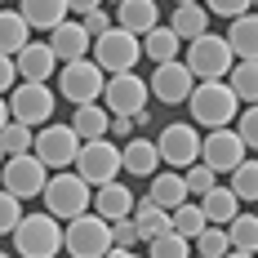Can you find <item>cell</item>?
I'll return each mask as SVG.
<instances>
[{
  "mask_svg": "<svg viewBox=\"0 0 258 258\" xmlns=\"http://www.w3.org/2000/svg\"><path fill=\"white\" fill-rule=\"evenodd\" d=\"M18 14L27 18L31 31H53L58 23H67V18H72L67 0H23V5H18Z\"/></svg>",
  "mask_w": 258,
  "mask_h": 258,
  "instance_id": "21",
  "label": "cell"
},
{
  "mask_svg": "<svg viewBox=\"0 0 258 258\" xmlns=\"http://www.w3.org/2000/svg\"><path fill=\"white\" fill-rule=\"evenodd\" d=\"M254 214H258V205H254Z\"/></svg>",
  "mask_w": 258,
  "mask_h": 258,
  "instance_id": "55",
  "label": "cell"
},
{
  "mask_svg": "<svg viewBox=\"0 0 258 258\" xmlns=\"http://www.w3.org/2000/svg\"><path fill=\"white\" fill-rule=\"evenodd\" d=\"M227 258H254V254H240V249H232V254H227Z\"/></svg>",
  "mask_w": 258,
  "mask_h": 258,
  "instance_id": "48",
  "label": "cell"
},
{
  "mask_svg": "<svg viewBox=\"0 0 258 258\" xmlns=\"http://www.w3.org/2000/svg\"><path fill=\"white\" fill-rule=\"evenodd\" d=\"M169 27H174L178 40H196V36H205V31H209V9H205V5H174Z\"/></svg>",
  "mask_w": 258,
  "mask_h": 258,
  "instance_id": "26",
  "label": "cell"
},
{
  "mask_svg": "<svg viewBox=\"0 0 258 258\" xmlns=\"http://www.w3.org/2000/svg\"><path fill=\"white\" fill-rule=\"evenodd\" d=\"M223 232H227V240H232V249H240V254H258V214H236Z\"/></svg>",
  "mask_w": 258,
  "mask_h": 258,
  "instance_id": "31",
  "label": "cell"
},
{
  "mask_svg": "<svg viewBox=\"0 0 258 258\" xmlns=\"http://www.w3.org/2000/svg\"><path fill=\"white\" fill-rule=\"evenodd\" d=\"M49 116H53V89L45 80H18L9 89V120L40 129V125H49Z\"/></svg>",
  "mask_w": 258,
  "mask_h": 258,
  "instance_id": "8",
  "label": "cell"
},
{
  "mask_svg": "<svg viewBox=\"0 0 258 258\" xmlns=\"http://www.w3.org/2000/svg\"><path fill=\"white\" fill-rule=\"evenodd\" d=\"M196 205H201V214H205L209 227H227L236 214H240V201H236L232 187H214V191H205Z\"/></svg>",
  "mask_w": 258,
  "mask_h": 258,
  "instance_id": "24",
  "label": "cell"
},
{
  "mask_svg": "<svg viewBox=\"0 0 258 258\" xmlns=\"http://www.w3.org/2000/svg\"><path fill=\"white\" fill-rule=\"evenodd\" d=\"M134 191L129 187H120V182H107V187H94V214L98 218H107V223H120V218H129L134 214Z\"/></svg>",
  "mask_w": 258,
  "mask_h": 258,
  "instance_id": "20",
  "label": "cell"
},
{
  "mask_svg": "<svg viewBox=\"0 0 258 258\" xmlns=\"http://www.w3.org/2000/svg\"><path fill=\"white\" fill-rule=\"evenodd\" d=\"M147 89H152V98H160V103H169V107H178L191 98V89H196V76L187 72V62H156V72L152 80H147Z\"/></svg>",
  "mask_w": 258,
  "mask_h": 258,
  "instance_id": "15",
  "label": "cell"
},
{
  "mask_svg": "<svg viewBox=\"0 0 258 258\" xmlns=\"http://www.w3.org/2000/svg\"><path fill=\"white\" fill-rule=\"evenodd\" d=\"M120 169L134 174V178H152L156 169H160V152H156L152 138H143V134H134L125 147H120Z\"/></svg>",
  "mask_w": 258,
  "mask_h": 258,
  "instance_id": "18",
  "label": "cell"
},
{
  "mask_svg": "<svg viewBox=\"0 0 258 258\" xmlns=\"http://www.w3.org/2000/svg\"><path fill=\"white\" fill-rule=\"evenodd\" d=\"M236 134H240V143H245L249 152H258V103L245 107V111L236 116Z\"/></svg>",
  "mask_w": 258,
  "mask_h": 258,
  "instance_id": "39",
  "label": "cell"
},
{
  "mask_svg": "<svg viewBox=\"0 0 258 258\" xmlns=\"http://www.w3.org/2000/svg\"><path fill=\"white\" fill-rule=\"evenodd\" d=\"M187 107H191V120L205 129H232V120L240 116V103L227 89V80H196Z\"/></svg>",
  "mask_w": 258,
  "mask_h": 258,
  "instance_id": "1",
  "label": "cell"
},
{
  "mask_svg": "<svg viewBox=\"0 0 258 258\" xmlns=\"http://www.w3.org/2000/svg\"><path fill=\"white\" fill-rule=\"evenodd\" d=\"M31 156L45 165V169H72L80 156V138L72 125H58V120H49V125L36 129V143H31Z\"/></svg>",
  "mask_w": 258,
  "mask_h": 258,
  "instance_id": "9",
  "label": "cell"
},
{
  "mask_svg": "<svg viewBox=\"0 0 258 258\" xmlns=\"http://www.w3.org/2000/svg\"><path fill=\"white\" fill-rule=\"evenodd\" d=\"M67 125L76 129V138L80 143H94V138H107V129H111V116H107V107L103 103H85L72 111V120Z\"/></svg>",
  "mask_w": 258,
  "mask_h": 258,
  "instance_id": "25",
  "label": "cell"
},
{
  "mask_svg": "<svg viewBox=\"0 0 258 258\" xmlns=\"http://www.w3.org/2000/svg\"><path fill=\"white\" fill-rule=\"evenodd\" d=\"M227 187L236 191V201H254L258 205V160L245 156V160L232 169V182H227Z\"/></svg>",
  "mask_w": 258,
  "mask_h": 258,
  "instance_id": "33",
  "label": "cell"
},
{
  "mask_svg": "<svg viewBox=\"0 0 258 258\" xmlns=\"http://www.w3.org/2000/svg\"><path fill=\"white\" fill-rule=\"evenodd\" d=\"M40 201H45V214H53L58 223H72V218H80V214H89L94 187L80 178V174H72V169H58V174L45 182Z\"/></svg>",
  "mask_w": 258,
  "mask_h": 258,
  "instance_id": "2",
  "label": "cell"
},
{
  "mask_svg": "<svg viewBox=\"0 0 258 258\" xmlns=\"http://www.w3.org/2000/svg\"><path fill=\"white\" fill-rule=\"evenodd\" d=\"M0 258H14V254H5V249H0Z\"/></svg>",
  "mask_w": 258,
  "mask_h": 258,
  "instance_id": "51",
  "label": "cell"
},
{
  "mask_svg": "<svg viewBox=\"0 0 258 258\" xmlns=\"http://www.w3.org/2000/svg\"><path fill=\"white\" fill-rule=\"evenodd\" d=\"M191 258H201V254H191Z\"/></svg>",
  "mask_w": 258,
  "mask_h": 258,
  "instance_id": "54",
  "label": "cell"
},
{
  "mask_svg": "<svg viewBox=\"0 0 258 258\" xmlns=\"http://www.w3.org/2000/svg\"><path fill=\"white\" fill-rule=\"evenodd\" d=\"M0 165H5V152H0Z\"/></svg>",
  "mask_w": 258,
  "mask_h": 258,
  "instance_id": "52",
  "label": "cell"
},
{
  "mask_svg": "<svg viewBox=\"0 0 258 258\" xmlns=\"http://www.w3.org/2000/svg\"><path fill=\"white\" fill-rule=\"evenodd\" d=\"M76 174L89 182V187H107V182H116V174H120V147H116L111 138H94V143H80Z\"/></svg>",
  "mask_w": 258,
  "mask_h": 258,
  "instance_id": "11",
  "label": "cell"
},
{
  "mask_svg": "<svg viewBox=\"0 0 258 258\" xmlns=\"http://www.w3.org/2000/svg\"><path fill=\"white\" fill-rule=\"evenodd\" d=\"M0 182H5L9 196H18V201H36V196L45 191V182H49V169H45L31 152H23V156H9V160L0 165Z\"/></svg>",
  "mask_w": 258,
  "mask_h": 258,
  "instance_id": "12",
  "label": "cell"
},
{
  "mask_svg": "<svg viewBox=\"0 0 258 258\" xmlns=\"http://www.w3.org/2000/svg\"><path fill=\"white\" fill-rule=\"evenodd\" d=\"M138 227H134V218H120V223H111V249H138Z\"/></svg>",
  "mask_w": 258,
  "mask_h": 258,
  "instance_id": "41",
  "label": "cell"
},
{
  "mask_svg": "<svg viewBox=\"0 0 258 258\" xmlns=\"http://www.w3.org/2000/svg\"><path fill=\"white\" fill-rule=\"evenodd\" d=\"M201 5L209 9V18H227V23H232V18H240V14H249L254 0H201Z\"/></svg>",
  "mask_w": 258,
  "mask_h": 258,
  "instance_id": "40",
  "label": "cell"
},
{
  "mask_svg": "<svg viewBox=\"0 0 258 258\" xmlns=\"http://www.w3.org/2000/svg\"><path fill=\"white\" fill-rule=\"evenodd\" d=\"M62 249V223L53 214H23V223L14 227V254L18 258H58Z\"/></svg>",
  "mask_w": 258,
  "mask_h": 258,
  "instance_id": "3",
  "label": "cell"
},
{
  "mask_svg": "<svg viewBox=\"0 0 258 258\" xmlns=\"http://www.w3.org/2000/svg\"><path fill=\"white\" fill-rule=\"evenodd\" d=\"M98 5H103V0H67V9H72V14H80V18H85L89 9H98Z\"/></svg>",
  "mask_w": 258,
  "mask_h": 258,
  "instance_id": "45",
  "label": "cell"
},
{
  "mask_svg": "<svg viewBox=\"0 0 258 258\" xmlns=\"http://www.w3.org/2000/svg\"><path fill=\"white\" fill-rule=\"evenodd\" d=\"M191 254H201V258H227V254H232V240H227L223 227H205V232L191 240Z\"/></svg>",
  "mask_w": 258,
  "mask_h": 258,
  "instance_id": "35",
  "label": "cell"
},
{
  "mask_svg": "<svg viewBox=\"0 0 258 258\" xmlns=\"http://www.w3.org/2000/svg\"><path fill=\"white\" fill-rule=\"evenodd\" d=\"M49 49H53V58H58V67H62V62L89 58V49H94V36L85 31V23L67 18V23H58V27L49 31Z\"/></svg>",
  "mask_w": 258,
  "mask_h": 258,
  "instance_id": "16",
  "label": "cell"
},
{
  "mask_svg": "<svg viewBox=\"0 0 258 258\" xmlns=\"http://www.w3.org/2000/svg\"><path fill=\"white\" fill-rule=\"evenodd\" d=\"M245 143H240V134L236 129H209L205 138H201V165H209L214 174H232L236 165L245 160Z\"/></svg>",
  "mask_w": 258,
  "mask_h": 258,
  "instance_id": "14",
  "label": "cell"
},
{
  "mask_svg": "<svg viewBox=\"0 0 258 258\" xmlns=\"http://www.w3.org/2000/svg\"><path fill=\"white\" fill-rule=\"evenodd\" d=\"M156 152H160V165H169V169H191L201 160V134H196V125H178L174 120V125L160 129Z\"/></svg>",
  "mask_w": 258,
  "mask_h": 258,
  "instance_id": "13",
  "label": "cell"
},
{
  "mask_svg": "<svg viewBox=\"0 0 258 258\" xmlns=\"http://www.w3.org/2000/svg\"><path fill=\"white\" fill-rule=\"evenodd\" d=\"M14 67H18V80H49L58 72V58H53L49 40H27L14 53Z\"/></svg>",
  "mask_w": 258,
  "mask_h": 258,
  "instance_id": "17",
  "label": "cell"
},
{
  "mask_svg": "<svg viewBox=\"0 0 258 258\" xmlns=\"http://www.w3.org/2000/svg\"><path fill=\"white\" fill-rule=\"evenodd\" d=\"M103 5H120V0H103Z\"/></svg>",
  "mask_w": 258,
  "mask_h": 258,
  "instance_id": "50",
  "label": "cell"
},
{
  "mask_svg": "<svg viewBox=\"0 0 258 258\" xmlns=\"http://www.w3.org/2000/svg\"><path fill=\"white\" fill-rule=\"evenodd\" d=\"M227 89L236 94V103L254 107L258 103V62H232V72H227Z\"/></svg>",
  "mask_w": 258,
  "mask_h": 258,
  "instance_id": "29",
  "label": "cell"
},
{
  "mask_svg": "<svg viewBox=\"0 0 258 258\" xmlns=\"http://www.w3.org/2000/svg\"><path fill=\"white\" fill-rule=\"evenodd\" d=\"M147 201L152 205H160V209H174L178 205H187V182H182V174L178 169H165V174H152V187H147Z\"/></svg>",
  "mask_w": 258,
  "mask_h": 258,
  "instance_id": "23",
  "label": "cell"
},
{
  "mask_svg": "<svg viewBox=\"0 0 258 258\" xmlns=\"http://www.w3.org/2000/svg\"><path fill=\"white\" fill-rule=\"evenodd\" d=\"M80 23H85V31H89V36H94V40H98V36H103V31H111V14H107L103 5H98V9H89V14H85V18H80Z\"/></svg>",
  "mask_w": 258,
  "mask_h": 258,
  "instance_id": "42",
  "label": "cell"
},
{
  "mask_svg": "<svg viewBox=\"0 0 258 258\" xmlns=\"http://www.w3.org/2000/svg\"><path fill=\"white\" fill-rule=\"evenodd\" d=\"M31 143H36V129L18 125V120H9V125L0 129V152H5V160H9V156L31 152Z\"/></svg>",
  "mask_w": 258,
  "mask_h": 258,
  "instance_id": "34",
  "label": "cell"
},
{
  "mask_svg": "<svg viewBox=\"0 0 258 258\" xmlns=\"http://www.w3.org/2000/svg\"><path fill=\"white\" fill-rule=\"evenodd\" d=\"M18 223H23V201H18V196H9V191L0 187V236H5V232L14 236Z\"/></svg>",
  "mask_w": 258,
  "mask_h": 258,
  "instance_id": "38",
  "label": "cell"
},
{
  "mask_svg": "<svg viewBox=\"0 0 258 258\" xmlns=\"http://www.w3.org/2000/svg\"><path fill=\"white\" fill-rule=\"evenodd\" d=\"M254 14H258V0H254Z\"/></svg>",
  "mask_w": 258,
  "mask_h": 258,
  "instance_id": "53",
  "label": "cell"
},
{
  "mask_svg": "<svg viewBox=\"0 0 258 258\" xmlns=\"http://www.w3.org/2000/svg\"><path fill=\"white\" fill-rule=\"evenodd\" d=\"M116 27H125L129 36H147L152 27H160V5L156 0H120L116 5Z\"/></svg>",
  "mask_w": 258,
  "mask_h": 258,
  "instance_id": "19",
  "label": "cell"
},
{
  "mask_svg": "<svg viewBox=\"0 0 258 258\" xmlns=\"http://www.w3.org/2000/svg\"><path fill=\"white\" fill-rule=\"evenodd\" d=\"M182 182H187V196H205V191H214L218 187V174L209 169V165H191V169H182Z\"/></svg>",
  "mask_w": 258,
  "mask_h": 258,
  "instance_id": "37",
  "label": "cell"
},
{
  "mask_svg": "<svg viewBox=\"0 0 258 258\" xmlns=\"http://www.w3.org/2000/svg\"><path fill=\"white\" fill-rule=\"evenodd\" d=\"M147 258H191V240H182L178 232H165L147 240Z\"/></svg>",
  "mask_w": 258,
  "mask_h": 258,
  "instance_id": "36",
  "label": "cell"
},
{
  "mask_svg": "<svg viewBox=\"0 0 258 258\" xmlns=\"http://www.w3.org/2000/svg\"><path fill=\"white\" fill-rule=\"evenodd\" d=\"M27 40H31V27H27V18L18 14V9H0V53H9V58H14Z\"/></svg>",
  "mask_w": 258,
  "mask_h": 258,
  "instance_id": "28",
  "label": "cell"
},
{
  "mask_svg": "<svg viewBox=\"0 0 258 258\" xmlns=\"http://www.w3.org/2000/svg\"><path fill=\"white\" fill-rule=\"evenodd\" d=\"M174 5H201V0H174Z\"/></svg>",
  "mask_w": 258,
  "mask_h": 258,
  "instance_id": "49",
  "label": "cell"
},
{
  "mask_svg": "<svg viewBox=\"0 0 258 258\" xmlns=\"http://www.w3.org/2000/svg\"><path fill=\"white\" fill-rule=\"evenodd\" d=\"M147 80L138 72H120V76H107V89H103V107L111 116H134L138 125H147Z\"/></svg>",
  "mask_w": 258,
  "mask_h": 258,
  "instance_id": "6",
  "label": "cell"
},
{
  "mask_svg": "<svg viewBox=\"0 0 258 258\" xmlns=\"http://www.w3.org/2000/svg\"><path fill=\"white\" fill-rule=\"evenodd\" d=\"M169 227H174L182 240H196L209 223H205V214H201V205H196V201H187V205H178L174 214H169Z\"/></svg>",
  "mask_w": 258,
  "mask_h": 258,
  "instance_id": "32",
  "label": "cell"
},
{
  "mask_svg": "<svg viewBox=\"0 0 258 258\" xmlns=\"http://www.w3.org/2000/svg\"><path fill=\"white\" fill-rule=\"evenodd\" d=\"M62 249L72 258H107L111 249V223L98 214H80L62 227Z\"/></svg>",
  "mask_w": 258,
  "mask_h": 258,
  "instance_id": "7",
  "label": "cell"
},
{
  "mask_svg": "<svg viewBox=\"0 0 258 258\" xmlns=\"http://www.w3.org/2000/svg\"><path fill=\"white\" fill-rule=\"evenodd\" d=\"M227 45H232L236 62H258V14H240L227 27Z\"/></svg>",
  "mask_w": 258,
  "mask_h": 258,
  "instance_id": "22",
  "label": "cell"
},
{
  "mask_svg": "<svg viewBox=\"0 0 258 258\" xmlns=\"http://www.w3.org/2000/svg\"><path fill=\"white\" fill-rule=\"evenodd\" d=\"M187 72L196 80H227V72H232L236 53L232 45H227V36H196V40H187Z\"/></svg>",
  "mask_w": 258,
  "mask_h": 258,
  "instance_id": "5",
  "label": "cell"
},
{
  "mask_svg": "<svg viewBox=\"0 0 258 258\" xmlns=\"http://www.w3.org/2000/svg\"><path fill=\"white\" fill-rule=\"evenodd\" d=\"M94 62L103 67L107 76H120V72H134V62L143 58V40L138 36H129L125 27H111V31H103L98 40H94Z\"/></svg>",
  "mask_w": 258,
  "mask_h": 258,
  "instance_id": "10",
  "label": "cell"
},
{
  "mask_svg": "<svg viewBox=\"0 0 258 258\" xmlns=\"http://www.w3.org/2000/svg\"><path fill=\"white\" fill-rule=\"evenodd\" d=\"M178 36H174V27H152L147 36H143V53L152 58V62H174L178 58Z\"/></svg>",
  "mask_w": 258,
  "mask_h": 258,
  "instance_id": "30",
  "label": "cell"
},
{
  "mask_svg": "<svg viewBox=\"0 0 258 258\" xmlns=\"http://www.w3.org/2000/svg\"><path fill=\"white\" fill-rule=\"evenodd\" d=\"M134 129H138L134 116H111V129H107V134H116V138H134Z\"/></svg>",
  "mask_w": 258,
  "mask_h": 258,
  "instance_id": "44",
  "label": "cell"
},
{
  "mask_svg": "<svg viewBox=\"0 0 258 258\" xmlns=\"http://www.w3.org/2000/svg\"><path fill=\"white\" fill-rule=\"evenodd\" d=\"M14 85H18V67H14V58H9V53H0V98H5Z\"/></svg>",
  "mask_w": 258,
  "mask_h": 258,
  "instance_id": "43",
  "label": "cell"
},
{
  "mask_svg": "<svg viewBox=\"0 0 258 258\" xmlns=\"http://www.w3.org/2000/svg\"><path fill=\"white\" fill-rule=\"evenodd\" d=\"M134 227H138V236H143V240H156V236L174 232V227H169V209L152 205L147 196H143V201L134 205Z\"/></svg>",
  "mask_w": 258,
  "mask_h": 258,
  "instance_id": "27",
  "label": "cell"
},
{
  "mask_svg": "<svg viewBox=\"0 0 258 258\" xmlns=\"http://www.w3.org/2000/svg\"><path fill=\"white\" fill-rule=\"evenodd\" d=\"M9 125V98H0V129Z\"/></svg>",
  "mask_w": 258,
  "mask_h": 258,
  "instance_id": "47",
  "label": "cell"
},
{
  "mask_svg": "<svg viewBox=\"0 0 258 258\" xmlns=\"http://www.w3.org/2000/svg\"><path fill=\"white\" fill-rule=\"evenodd\" d=\"M107 258H143L138 249H107Z\"/></svg>",
  "mask_w": 258,
  "mask_h": 258,
  "instance_id": "46",
  "label": "cell"
},
{
  "mask_svg": "<svg viewBox=\"0 0 258 258\" xmlns=\"http://www.w3.org/2000/svg\"><path fill=\"white\" fill-rule=\"evenodd\" d=\"M103 89H107V72L94 58H76V62H62L58 67V94L72 107L103 103Z\"/></svg>",
  "mask_w": 258,
  "mask_h": 258,
  "instance_id": "4",
  "label": "cell"
}]
</instances>
